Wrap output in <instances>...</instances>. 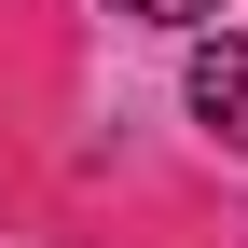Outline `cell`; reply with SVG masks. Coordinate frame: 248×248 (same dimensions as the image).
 Listing matches in <instances>:
<instances>
[{
    "mask_svg": "<svg viewBox=\"0 0 248 248\" xmlns=\"http://www.w3.org/2000/svg\"><path fill=\"white\" fill-rule=\"evenodd\" d=\"M110 14H138V28H207L221 0H110Z\"/></svg>",
    "mask_w": 248,
    "mask_h": 248,
    "instance_id": "2",
    "label": "cell"
},
{
    "mask_svg": "<svg viewBox=\"0 0 248 248\" xmlns=\"http://www.w3.org/2000/svg\"><path fill=\"white\" fill-rule=\"evenodd\" d=\"M193 124H221L248 152V42L234 28H193Z\"/></svg>",
    "mask_w": 248,
    "mask_h": 248,
    "instance_id": "1",
    "label": "cell"
}]
</instances>
